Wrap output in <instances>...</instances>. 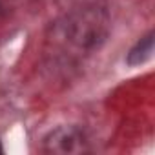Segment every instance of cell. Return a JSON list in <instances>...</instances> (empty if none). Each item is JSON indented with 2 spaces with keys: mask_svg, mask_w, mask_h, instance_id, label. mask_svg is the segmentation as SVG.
<instances>
[{
  "mask_svg": "<svg viewBox=\"0 0 155 155\" xmlns=\"http://www.w3.org/2000/svg\"><path fill=\"white\" fill-rule=\"evenodd\" d=\"M151 51H153V37L148 35L144 40H140V42L137 44L135 49H131V53H130V57H128V62H130V64H139V62L146 60V58L151 55Z\"/></svg>",
  "mask_w": 155,
  "mask_h": 155,
  "instance_id": "obj_1",
  "label": "cell"
},
{
  "mask_svg": "<svg viewBox=\"0 0 155 155\" xmlns=\"http://www.w3.org/2000/svg\"><path fill=\"white\" fill-rule=\"evenodd\" d=\"M0 153H2V146H0Z\"/></svg>",
  "mask_w": 155,
  "mask_h": 155,
  "instance_id": "obj_2",
  "label": "cell"
}]
</instances>
